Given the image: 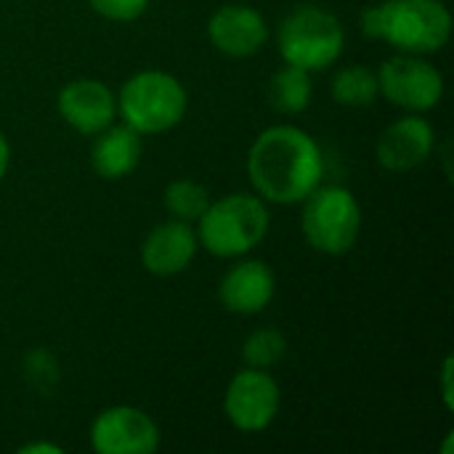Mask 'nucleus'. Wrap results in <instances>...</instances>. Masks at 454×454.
<instances>
[{"label":"nucleus","mask_w":454,"mask_h":454,"mask_svg":"<svg viewBox=\"0 0 454 454\" xmlns=\"http://www.w3.org/2000/svg\"><path fill=\"white\" fill-rule=\"evenodd\" d=\"M247 176L263 202L298 205L322 184L325 154L303 128L271 125L247 152Z\"/></svg>","instance_id":"1"},{"label":"nucleus","mask_w":454,"mask_h":454,"mask_svg":"<svg viewBox=\"0 0 454 454\" xmlns=\"http://www.w3.org/2000/svg\"><path fill=\"white\" fill-rule=\"evenodd\" d=\"M362 32L399 53L428 56L450 43L452 13L442 0H386L364 8Z\"/></svg>","instance_id":"2"},{"label":"nucleus","mask_w":454,"mask_h":454,"mask_svg":"<svg viewBox=\"0 0 454 454\" xmlns=\"http://www.w3.org/2000/svg\"><path fill=\"white\" fill-rule=\"evenodd\" d=\"M197 223V239L210 255L242 258L266 239L271 215L258 194L234 192L215 202L210 200Z\"/></svg>","instance_id":"3"},{"label":"nucleus","mask_w":454,"mask_h":454,"mask_svg":"<svg viewBox=\"0 0 454 454\" xmlns=\"http://www.w3.org/2000/svg\"><path fill=\"white\" fill-rule=\"evenodd\" d=\"M186 88L162 69H144L125 80L117 93V114L141 136H157L176 128L186 114Z\"/></svg>","instance_id":"4"},{"label":"nucleus","mask_w":454,"mask_h":454,"mask_svg":"<svg viewBox=\"0 0 454 454\" xmlns=\"http://www.w3.org/2000/svg\"><path fill=\"white\" fill-rule=\"evenodd\" d=\"M277 48L285 64L319 72L340 59L346 48V29L333 11L319 5H298L279 21Z\"/></svg>","instance_id":"5"},{"label":"nucleus","mask_w":454,"mask_h":454,"mask_svg":"<svg viewBox=\"0 0 454 454\" xmlns=\"http://www.w3.org/2000/svg\"><path fill=\"white\" fill-rule=\"evenodd\" d=\"M301 231L309 247L322 255L348 253L362 231V207L354 192L338 184H319L303 200Z\"/></svg>","instance_id":"6"},{"label":"nucleus","mask_w":454,"mask_h":454,"mask_svg":"<svg viewBox=\"0 0 454 454\" xmlns=\"http://www.w3.org/2000/svg\"><path fill=\"white\" fill-rule=\"evenodd\" d=\"M380 96L394 106L423 114L439 106L444 98V77L442 72L415 53H396L378 69Z\"/></svg>","instance_id":"7"},{"label":"nucleus","mask_w":454,"mask_h":454,"mask_svg":"<svg viewBox=\"0 0 454 454\" xmlns=\"http://www.w3.org/2000/svg\"><path fill=\"white\" fill-rule=\"evenodd\" d=\"M279 402H282V394L271 372L245 367L231 378L223 394V412H226V420L237 431L261 434L277 420Z\"/></svg>","instance_id":"8"},{"label":"nucleus","mask_w":454,"mask_h":454,"mask_svg":"<svg viewBox=\"0 0 454 454\" xmlns=\"http://www.w3.org/2000/svg\"><path fill=\"white\" fill-rule=\"evenodd\" d=\"M90 447L98 454H152L160 447V428L144 410L114 404L93 420Z\"/></svg>","instance_id":"9"},{"label":"nucleus","mask_w":454,"mask_h":454,"mask_svg":"<svg viewBox=\"0 0 454 454\" xmlns=\"http://www.w3.org/2000/svg\"><path fill=\"white\" fill-rule=\"evenodd\" d=\"M59 114L61 120L82 136H96L117 117L114 90L93 77H80L67 82L59 90Z\"/></svg>","instance_id":"10"},{"label":"nucleus","mask_w":454,"mask_h":454,"mask_svg":"<svg viewBox=\"0 0 454 454\" xmlns=\"http://www.w3.org/2000/svg\"><path fill=\"white\" fill-rule=\"evenodd\" d=\"M207 37L215 51L229 59H250L269 40V24L253 5L229 3L221 5L207 21Z\"/></svg>","instance_id":"11"},{"label":"nucleus","mask_w":454,"mask_h":454,"mask_svg":"<svg viewBox=\"0 0 454 454\" xmlns=\"http://www.w3.org/2000/svg\"><path fill=\"white\" fill-rule=\"evenodd\" d=\"M436 149V130L420 114H404L378 138V162L388 173H407L428 162Z\"/></svg>","instance_id":"12"},{"label":"nucleus","mask_w":454,"mask_h":454,"mask_svg":"<svg viewBox=\"0 0 454 454\" xmlns=\"http://www.w3.org/2000/svg\"><path fill=\"white\" fill-rule=\"evenodd\" d=\"M277 293L274 271L266 261L237 258V263L218 282V301L226 311L239 317L261 314Z\"/></svg>","instance_id":"13"},{"label":"nucleus","mask_w":454,"mask_h":454,"mask_svg":"<svg viewBox=\"0 0 454 454\" xmlns=\"http://www.w3.org/2000/svg\"><path fill=\"white\" fill-rule=\"evenodd\" d=\"M197 247L200 239L192 223L170 218L146 234L141 245V263L154 277H176L192 266Z\"/></svg>","instance_id":"14"},{"label":"nucleus","mask_w":454,"mask_h":454,"mask_svg":"<svg viewBox=\"0 0 454 454\" xmlns=\"http://www.w3.org/2000/svg\"><path fill=\"white\" fill-rule=\"evenodd\" d=\"M141 154H144L141 133H136L125 122H112L93 136L90 168L106 181H120L138 168Z\"/></svg>","instance_id":"15"},{"label":"nucleus","mask_w":454,"mask_h":454,"mask_svg":"<svg viewBox=\"0 0 454 454\" xmlns=\"http://www.w3.org/2000/svg\"><path fill=\"white\" fill-rule=\"evenodd\" d=\"M311 93H314V82H311V72L285 64L282 69H277L269 80V104L279 112V114H301L303 109H309L311 104Z\"/></svg>","instance_id":"16"},{"label":"nucleus","mask_w":454,"mask_h":454,"mask_svg":"<svg viewBox=\"0 0 454 454\" xmlns=\"http://www.w3.org/2000/svg\"><path fill=\"white\" fill-rule=\"evenodd\" d=\"M330 93L340 106H370L378 96H380V85H378V72L364 67V64H351L335 72L333 82H330Z\"/></svg>","instance_id":"17"},{"label":"nucleus","mask_w":454,"mask_h":454,"mask_svg":"<svg viewBox=\"0 0 454 454\" xmlns=\"http://www.w3.org/2000/svg\"><path fill=\"white\" fill-rule=\"evenodd\" d=\"M162 200H165V210L170 213V218L186 221V223L200 221V215L210 205L207 189L202 184L192 181V178H176V181H170Z\"/></svg>","instance_id":"18"},{"label":"nucleus","mask_w":454,"mask_h":454,"mask_svg":"<svg viewBox=\"0 0 454 454\" xmlns=\"http://www.w3.org/2000/svg\"><path fill=\"white\" fill-rule=\"evenodd\" d=\"M287 354V340L279 330L274 327H261L255 330L245 346H242V359L247 367L255 370H271L274 364H279Z\"/></svg>","instance_id":"19"},{"label":"nucleus","mask_w":454,"mask_h":454,"mask_svg":"<svg viewBox=\"0 0 454 454\" xmlns=\"http://www.w3.org/2000/svg\"><path fill=\"white\" fill-rule=\"evenodd\" d=\"M88 5L109 21H136L149 8V0H88Z\"/></svg>","instance_id":"20"},{"label":"nucleus","mask_w":454,"mask_h":454,"mask_svg":"<svg viewBox=\"0 0 454 454\" xmlns=\"http://www.w3.org/2000/svg\"><path fill=\"white\" fill-rule=\"evenodd\" d=\"M8 168H11V146H8V138L0 130V181L5 178Z\"/></svg>","instance_id":"21"},{"label":"nucleus","mask_w":454,"mask_h":454,"mask_svg":"<svg viewBox=\"0 0 454 454\" xmlns=\"http://www.w3.org/2000/svg\"><path fill=\"white\" fill-rule=\"evenodd\" d=\"M21 454H61V447H56V444H48V442H43V444H24Z\"/></svg>","instance_id":"22"},{"label":"nucleus","mask_w":454,"mask_h":454,"mask_svg":"<svg viewBox=\"0 0 454 454\" xmlns=\"http://www.w3.org/2000/svg\"><path fill=\"white\" fill-rule=\"evenodd\" d=\"M450 375H452V359L444 362V402L447 407L452 404V391H450Z\"/></svg>","instance_id":"23"}]
</instances>
